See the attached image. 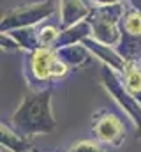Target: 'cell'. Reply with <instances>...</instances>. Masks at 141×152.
I'll list each match as a JSON object with an SVG mask.
<instances>
[{
	"label": "cell",
	"mask_w": 141,
	"mask_h": 152,
	"mask_svg": "<svg viewBox=\"0 0 141 152\" xmlns=\"http://www.w3.org/2000/svg\"><path fill=\"white\" fill-rule=\"evenodd\" d=\"M129 83H131V87L132 88H140L141 87V78L138 73H132V75L129 76Z\"/></svg>",
	"instance_id": "1"
}]
</instances>
